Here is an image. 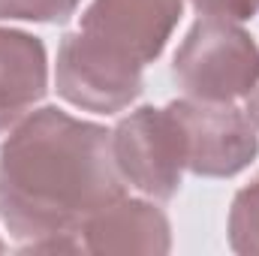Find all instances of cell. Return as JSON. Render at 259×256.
<instances>
[{
    "instance_id": "6da1fadb",
    "label": "cell",
    "mask_w": 259,
    "mask_h": 256,
    "mask_svg": "<svg viewBox=\"0 0 259 256\" xmlns=\"http://www.w3.org/2000/svg\"><path fill=\"white\" fill-rule=\"evenodd\" d=\"M124 196L112 133L55 106L27 115L0 148V220L24 253L78 250L81 226Z\"/></svg>"
},
{
    "instance_id": "7a4b0ae2",
    "label": "cell",
    "mask_w": 259,
    "mask_h": 256,
    "mask_svg": "<svg viewBox=\"0 0 259 256\" xmlns=\"http://www.w3.org/2000/svg\"><path fill=\"white\" fill-rule=\"evenodd\" d=\"M184 0H94L58 49L55 84L66 103L112 115L142 94V69L157 61Z\"/></svg>"
},
{
    "instance_id": "3957f363",
    "label": "cell",
    "mask_w": 259,
    "mask_h": 256,
    "mask_svg": "<svg viewBox=\"0 0 259 256\" xmlns=\"http://www.w3.org/2000/svg\"><path fill=\"white\" fill-rule=\"evenodd\" d=\"M172 75L190 100L232 103L256 84L259 46L238 21L202 15L175 52Z\"/></svg>"
},
{
    "instance_id": "277c9868",
    "label": "cell",
    "mask_w": 259,
    "mask_h": 256,
    "mask_svg": "<svg viewBox=\"0 0 259 256\" xmlns=\"http://www.w3.org/2000/svg\"><path fill=\"white\" fill-rule=\"evenodd\" d=\"M112 157L136 190L151 199H172L181 187L184 142L175 115L166 109L142 106L127 115L112 133Z\"/></svg>"
},
{
    "instance_id": "5b68a950",
    "label": "cell",
    "mask_w": 259,
    "mask_h": 256,
    "mask_svg": "<svg viewBox=\"0 0 259 256\" xmlns=\"http://www.w3.org/2000/svg\"><path fill=\"white\" fill-rule=\"evenodd\" d=\"M175 115L184 166L202 178H232L259 154V136L253 121L232 109V103H202V100H175L169 103Z\"/></svg>"
},
{
    "instance_id": "8992f818",
    "label": "cell",
    "mask_w": 259,
    "mask_h": 256,
    "mask_svg": "<svg viewBox=\"0 0 259 256\" xmlns=\"http://www.w3.org/2000/svg\"><path fill=\"white\" fill-rule=\"evenodd\" d=\"M169 220L160 208L142 199L118 196L88 217L81 226V250L97 256L112 253H169Z\"/></svg>"
},
{
    "instance_id": "52a82bcc",
    "label": "cell",
    "mask_w": 259,
    "mask_h": 256,
    "mask_svg": "<svg viewBox=\"0 0 259 256\" xmlns=\"http://www.w3.org/2000/svg\"><path fill=\"white\" fill-rule=\"evenodd\" d=\"M49 88L46 46L33 33L0 27V133L21 121Z\"/></svg>"
},
{
    "instance_id": "ba28073f",
    "label": "cell",
    "mask_w": 259,
    "mask_h": 256,
    "mask_svg": "<svg viewBox=\"0 0 259 256\" xmlns=\"http://www.w3.org/2000/svg\"><path fill=\"white\" fill-rule=\"evenodd\" d=\"M229 247L241 256H259V178L232 199L229 208Z\"/></svg>"
},
{
    "instance_id": "9c48e42d",
    "label": "cell",
    "mask_w": 259,
    "mask_h": 256,
    "mask_svg": "<svg viewBox=\"0 0 259 256\" xmlns=\"http://www.w3.org/2000/svg\"><path fill=\"white\" fill-rule=\"evenodd\" d=\"M81 0H0V18L18 21H66Z\"/></svg>"
},
{
    "instance_id": "30bf717a",
    "label": "cell",
    "mask_w": 259,
    "mask_h": 256,
    "mask_svg": "<svg viewBox=\"0 0 259 256\" xmlns=\"http://www.w3.org/2000/svg\"><path fill=\"white\" fill-rule=\"evenodd\" d=\"M199 15L223 21H247L259 12V0H190Z\"/></svg>"
},
{
    "instance_id": "8fae6325",
    "label": "cell",
    "mask_w": 259,
    "mask_h": 256,
    "mask_svg": "<svg viewBox=\"0 0 259 256\" xmlns=\"http://www.w3.org/2000/svg\"><path fill=\"white\" fill-rule=\"evenodd\" d=\"M247 118L259 130V78H256V84L250 88V94H247Z\"/></svg>"
},
{
    "instance_id": "7c38bea8",
    "label": "cell",
    "mask_w": 259,
    "mask_h": 256,
    "mask_svg": "<svg viewBox=\"0 0 259 256\" xmlns=\"http://www.w3.org/2000/svg\"><path fill=\"white\" fill-rule=\"evenodd\" d=\"M0 253H3V241H0Z\"/></svg>"
}]
</instances>
